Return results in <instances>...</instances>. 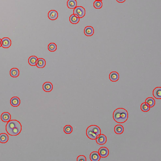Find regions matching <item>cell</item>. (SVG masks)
Instances as JSON below:
<instances>
[{"mask_svg":"<svg viewBox=\"0 0 161 161\" xmlns=\"http://www.w3.org/2000/svg\"><path fill=\"white\" fill-rule=\"evenodd\" d=\"M106 136L103 134H100L96 139L97 143L100 145H104L106 143Z\"/></svg>","mask_w":161,"mask_h":161,"instance_id":"obj_6","label":"cell"},{"mask_svg":"<svg viewBox=\"0 0 161 161\" xmlns=\"http://www.w3.org/2000/svg\"><path fill=\"white\" fill-rule=\"evenodd\" d=\"M128 112L123 108H118L114 111L113 114L114 120L117 123H124L128 119Z\"/></svg>","mask_w":161,"mask_h":161,"instance_id":"obj_2","label":"cell"},{"mask_svg":"<svg viewBox=\"0 0 161 161\" xmlns=\"http://www.w3.org/2000/svg\"><path fill=\"white\" fill-rule=\"evenodd\" d=\"M117 1L119 3H123L125 2L126 0H117Z\"/></svg>","mask_w":161,"mask_h":161,"instance_id":"obj_30","label":"cell"},{"mask_svg":"<svg viewBox=\"0 0 161 161\" xmlns=\"http://www.w3.org/2000/svg\"><path fill=\"white\" fill-rule=\"evenodd\" d=\"M141 109L142 111L144 112H147L149 111L150 109V107L147 106L145 104V103H144L142 104L141 106Z\"/></svg>","mask_w":161,"mask_h":161,"instance_id":"obj_25","label":"cell"},{"mask_svg":"<svg viewBox=\"0 0 161 161\" xmlns=\"http://www.w3.org/2000/svg\"><path fill=\"white\" fill-rule=\"evenodd\" d=\"M21 125L20 122L16 120L9 121L6 126V132L11 136H16L21 131Z\"/></svg>","mask_w":161,"mask_h":161,"instance_id":"obj_1","label":"cell"},{"mask_svg":"<svg viewBox=\"0 0 161 161\" xmlns=\"http://www.w3.org/2000/svg\"><path fill=\"white\" fill-rule=\"evenodd\" d=\"M8 140V136L6 133H2L0 134V142L5 143L7 142Z\"/></svg>","mask_w":161,"mask_h":161,"instance_id":"obj_17","label":"cell"},{"mask_svg":"<svg viewBox=\"0 0 161 161\" xmlns=\"http://www.w3.org/2000/svg\"><path fill=\"white\" fill-rule=\"evenodd\" d=\"M87 129L89 130L92 131V132L95 134L97 136H99L101 134V130L100 127L96 125H91L88 127Z\"/></svg>","mask_w":161,"mask_h":161,"instance_id":"obj_4","label":"cell"},{"mask_svg":"<svg viewBox=\"0 0 161 161\" xmlns=\"http://www.w3.org/2000/svg\"><path fill=\"white\" fill-rule=\"evenodd\" d=\"M96 1H102V0H96Z\"/></svg>","mask_w":161,"mask_h":161,"instance_id":"obj_32","label":"cell"},{"mask_svg":"<svg viewBox=\"0 0 161 161\" xmlns=\"http://www.w3.org/2000/svg\"><path fill=\"white\" fill-rule=\"evenodd\" d=\"M145 102L149 104L150 107H153L155 104V100L151 97L147 98L145 100Z\"/></svg>","mask_w":161,"mask_h":161,"instance_id":"obj_23","label":"cell"},{"mask_svg":"<svg viewBox=\"0 0 161 161\" xmlns=\"http://www.w3.org/2000/svg\"><path fill=\"white\" fill-rule=\"evenodd\" d=\"M38 59L35 56H32L30 57L28 60V62L30 65L32 66H35L36 65L37 61Z\"/></svg>","mask_w":161,"mask_h":161,"instance_id":"obj_20","label":"cell"},{"mask_svg":"<svg viewBox=\"0 0 161 161\" xmlns=\"http://www.w3.org/2000/svg\"><path fill=\"white\" fill-rule=\"evenodd\" d=\"M48 16L50 20H54L57 19L58 17V13L55 10H51L49 12Z\"/></svg>","mask_w":161,"mask_h":161,"instance_id":"obj_11","label":"cell"},{"mask_svg":"<svg viewBox=\"0 0 161 161\" xmlns=\"http://www.w3.org/2000/svg\"><path fill=\"white\" fill-rule=\"evenodd\" d=\"M86 134L87 136L91 140H96L97 136L95 134L92 132V131L88 129L87 130Z\"/></svg>","mask_w":161,"mask_h":161,"instance_id":"obj_24","label":"cell"},{"mask_svg":"<svg viewBox=\"0 0 161 161\" xmlns=\"http://www.w3.org/2000/svg\"><path fill=\"white\" fill-rule=\"evenodd\" d=\"M11 118V114L7 112H4L1 114V119L3 122H8L10 120Z\"/></svg>","mask_w":161,"mask_h":161,"instance_id":"obj_12","label":"cell"},{"mask_svg":"<svg viewBox=\"0 0 161 161\" xmlns=\"http://www.w3.org/2000/svg\"><path fill=\"white\" fill-rule=\"evenodd\" d=\"M114 131L117 134H121L124 131V127L121 125H117L114 128Z\"/></svg>","mask_w":161,"mask_h":161,"instance_id":"obj_18","label":"cell"},{"mask_svg":"<svg viewBox=\"0 0 161 161\" xmlns=\"http://www.w3.org/2000/svg\"><path fill=\"white\" fill-rule=\"evenodd\" d=\"M1 45L4 48H8L11 46V41L9 38H5L2 39L1 41Z\"/></svg>","mask_w":161,"mask_h":161,"instance_id":"obj_7","label":"cell"},{"mask_svg":"<svg viewBox=\"0 0 161 161\" xmlns=\"http://www.w3.org/2000/svg\"><path fill=\"white\" fill-rule=\"evenodd\" d=\"M119 75L116 72H111L109 75V79L112 82H116L119 79Z\"/></svg>","mask_w":161,"mask_h":161,"instance_id":"obj_9","label":"cell"},{"mask_svg":"<svg viewBox=\"0 0 161 161\" xmlns=\"http://www.w3.org/2000/svg\"><path fill=\"white\" fill-rule=\"evenodd\" d=\"M46 65L45 61L43 59L39 58L38 59L36 65L37 67L39 68H42L44 67Z\"/></svg>","mask_w":161,"mask_h":161,"instance_id":"obj_19","label":"cell"},{"mask_svg":"<svg viewBox=\"0 0 161 161\" xmlns=\"http://www.w3.org/2000/svg\"><path fill=\"white\" fill-rule=\"evenodd\" d=\"M19 72L17 68H13L10 71V75L13 77H17L19 75Z\"/></svg>","mask_w":161,"mask_h":161,"instance_id":"obj_22","label":"cell"},{"mask_svg":"<svg viewBox=\"0 0 161 161\" xmlns=\"http://www.w3.org/2000/svg\"><path fill=\"white\" fill-rule=\"evenodd\" d=\"M84 32L85 35L88 36H90L94 34V29L92 27L87 26L85 28Z\"/></svg>","mask_w":161,"mask_h":161,"instance_id":"obj_13","label":"cell"},{"mask_svg":"<svg viewBox=\"0 0 161 161\" xmlns=\"http://www.w3.org/2000/svg\"><path fill=\"white\" fill-rule=\"evenodd\" d=\"M79 18L76 17L74 14L72 15L70 17V21L72 24H76L79 22Z\"/></svg>","mask_w":161,"mask_h":161,"instance_id":"obj_21","label":"cell"},{"mask_svg":"<svg viewBox=\"0 0 161 161\" xmlns=\"http://www.w3.org/2000/svg\"><path fill=\"white\" fill-rule=\"evenodd\" d=\"M73 128L70 125H67L65 126L64 128V131L65 133L70 134L72 132Z\"/></svg>","mask_w":161,"mask_h":161,"instance_id":"obj_28","label":"cell"},{"mask_svg":"<svg viewBox=\"0 0 161 161\" xmlns=\"http://www.w3.org/2000/svg\"><path fill=\"white\" fill-rule=\"evenodd\" d=\"M74 14H75L79 17V18L83 17L85 14V9L82 6H77L74 10Z\"/></svg>","mask_w":161,"mask_h":161,"instance_id":"obj_3","label":"cell"},{"mask_svg":"<svg viewBox=\"0 0 161 161\" xmlns=\"http://www.w3.org/2000/svg\"><path fill=\"white\" fill-rule=\"evenodd\" d=\"M153 95L155 98L157 99H161V88L157 87L153 91Z\"/></svg>","mask_w":161,"mask_h":161,"instance_id":"obj_8","label":"cell"},{"mask_svg":"<svg viewBox=\"0 0 161 161\" xmlns=\"http://www.w3.org/2000/svg\"><path fill=\"white\" fill-rule=\"evenodd\" d=\"M20 104V100L19 98L14 97L11 98V104L14 107L18 106Z\"/></svg>","mask_w":161,"mask_h":161,"instance_id":"obj_14","label":"cell"},{"mask_svg":"<svg viewBox=\"0 0 161 161\" xmlns=\"http://www.w3.org/2000/svg\"><path fill=\"white\" fill-rule=\"evenodd\" d=\"M1 40L0 39V47H1Z\"/></svg>","mask_w":161,"mask_h":161,"instance_id":"obj_31","label":"cell"},{"mask_svg":"<svg viewBox=\"0 0 161 161\" xmlns=\"http://www.w3.org/2000/svg\"><path fill=\"white\" fill-rule=\"evenodd\" d=\"M77 3L76 0H68L67 2L68 7L70 9H73L75 8L77 6Z\"/></svg>","mask_w":161,"mask_h":161,"instance_id":"obj_16","label":"cell"},{"mask_svg":"<svg viewBox=\"0 0 161 161\" xmlns=\"http://www.w3.org/2000/svg\"><path fill=\"white\" fill-rule=\"evenodd\" d=\"M56 49L57 46L55 43H51L49 45L48 50L51 52H53L56 51Z\"/></svg>","mask_w":161,"mask_h":161,"instance_id":"obj_26","label":"cell"},{"mask_svg":"<svg viewBox=\"0 0 161 161\" xmlns=\"http://www.w3.org/2000/svg\"><path fill=\"white\" fill-rule=\"evenodd\" d=\"M99 153L101 157L105 158L109 155V150L106 147H101L99 149Z\"/></svg>","mask_w":161,"mask_h":161,"instance_id":"obj_5","label":"cell"},{"mask_svg":"<svg viewBox=\"0 0 161 161\" xmlns=\"http://www.w3.org/2000/svg\"><path fill=\"white\" fill-rule=\"evenodd\" d=\"M77 160L78 161H86V158L83 155H80L77 158Z\"/></svg>","mask_w":161,"mask_h":161,"instance_id":"obj_29","label":"cell"},{"mask_svg":"<svg viewBox=\"0 0 161 161\" xmlns=\"http://www.w3.org/2000/svg\"><path fill=\"white\" fill-rule=\"evenodd\" d=\"M100 156L97 152H93L90 155V159L92 161H98L100 160Z\"/></svg>","mask_w":161,"mask_h":161,"instance_id":"obj_10","label":"cell"},{"mask_svg":"<svg viewBox=\"0 0 161 161\" xmlns=\"http://www.w3.org/2000/svg\"><path fill=\"white\" fill-rule=\"evenodd\" d=\"M94 6L95 8L100 9L102 6V2L101 1H95L94 3Z\"/></svg>","mask_w":161,"mask_h":161,"instance_id":"obj_27","label":"cell"},{"mask_svg":"<svg viewBox=\"0 0 161 161\" xmlns=\"http://www.w3.org/2000/svg\"><path fill=\"white\" fill-rule=\"evenodd\" d=\"M43 88L45 92H51L53 89V85L51 82H46L43 85Z\"/></svg>","mask_w":161,"mask_h":161,"instance_id":"obj_15","label":"cell"}]
</instances>
